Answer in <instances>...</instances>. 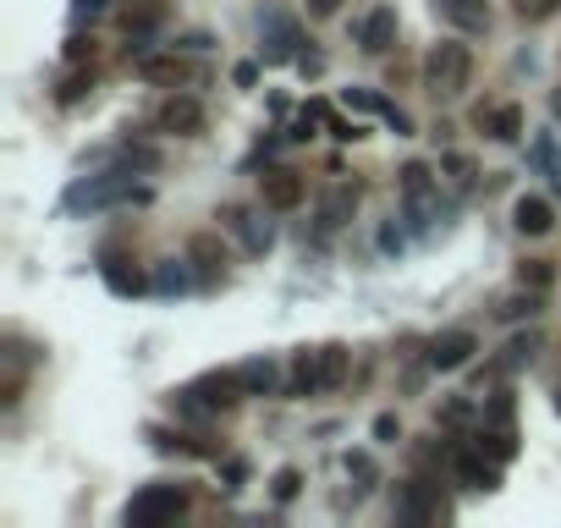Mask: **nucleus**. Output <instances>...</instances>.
I'll list each match as a JSON object with an SVG mask.
<instances>
[{
    "instance_id": "nucleus-1",
    "label": "nucleus",
    "mask_w": 561,
    "mask_h": 528,
    "mask_svg": "<svg viewBox=\"0 0 561 528\" xmlns=\"http://www.w3.org/2000/svg\"><path fill=\"white\" fill-rule=\"evenodd\" d=\"M347 369H352L347 347H303L292 358V380H286V391H292V396H325V391H336V385L347 380Z\"/></svg>"
},
{
    "instance_id": "nucleus-2",
    "label": "nucleus",
    "mask_w": 561,
    "mask_h": 528,
    "mask_svg": "<svg viewBox=\"0 0 561 528\" xmlns=\"http://www.w3.org/2000/svg\"><path fill=\"white\" fill-rule=\"evenodd\" d=\"M473 83V50L462 39H440V44H429V55H424V88L435 99H457L462 88Z\"/></svg>"
},
{
    "instance_id": "nucleus-3",
    "label": "nucleus",
    "mask_w": 561,
    "mask_h": 528,
    "mask_svg": "<svg viewBox=\"0 0 561 528\" xmlns=\"http://www.w3.org/2000/svg\"><path fill=\"white\" fill-rule=\"evenodd\" d=\"M182 512H187V490H182V484H143V490L127 501L121 523H127V528H165V523H176Z\"/></svg>"
},
{
    "instance_id": "nucleus-4",
    "label": "nucleus",
    "mask_w": 561,
    "mask_h": 528,
    "mask_svg": "<svg viewBox=\"0 0 561 528\" xmlns=\"http://www.w3.org/2000/svg\"><path fill=\"white\" fill-rule=\"evenodd\" d=\"M242 396H248V385H242V369H209V374H198V380L182 391V407H204V413H220V407H237Z\"/></svg>"
},
{
    "instance_id": "nucleus-5",
    "label": "nucleus",
    "mask_w": 561,
    "mask_h": 528,
    "mask_svg": "<svg viewBox=\"0 0 561 528\" xmlns=\"http://www.w3.org/2000/svg\"><path fill=\"white\" fill-rule=\"evenodd\" d=\"M396 187H402V204L418 226H435V176H429L424 160H407L396 171Z\"/></svg>"
},
{
    "instance_id": "nucleus-6",
    "label": "nucleus",
    "mask_w": 561,
    "mask_h": 528,
    "mask_svg": "<svg viewBox=\"0 0 561 528\" xmlns=\"http://www.w3.org/2000/svg\"><path fill=\"white\" fill-rule=\"evenodd\" d=\"M132 72H138L143 83L182 88V83H193V77H198V66H187L176 50H149V55H138V61H132Z\"/></svg>"
},
{
    "instance_id": "nucleus-7",
    "label": "nucleus",
    "mask_w": 561,
    "mask_h": 528,
    "mask_svg": "<svg viewBox=\"0 0 561 528\" xmlns=\"http://www.w3.org/2000/svg\"><path fill=\"white\" fill-rule=\"evenodd\" d=\"M154 127L176 132V138H198V132H204V105H198L193 94H171V99H160V110H154Z\"/></svg>"
},
{
    "instance_id": "nucleus-8",
    "label": "nucleus",
    "mask_w": 561,
    "mask_h": 528,
    "mask_svg": "<svg viewBox=\"0 0 561 528\" xmlns=\"http://www.w3.org/2000/svg\"><path fill=\"white\" fill-rule=\"evenodd\" d=\"M473 352H479V336H473V330H440V336L429 341V369L451 374V369H462Z\"/></svg>"
},
{
    "instance_id": "nucleus-9",
    "label": "nucleus",
    "mask_w": 561,
    "mask_h": 528,
    "mask_svg": "<svg viewBox=\"0 0 561 528\" xmlns=\"http://www.w3.org/2000/svg\"><path fill=\"white\" fill-rule=\"evenodd\" d=\"M303 193H308V182L297 171H286V165H275V171L259 176V198L270 209H297V204H303Z\"/></svg>"
},
{
    "instance_id": "nucleus-10",
    "label": "nucleus",
    "mask_w": 561,
    "mask_h": 528,
    "mask_svg": "<svg viewBox=\"0 0 561 528\" xmlns=\"http://www.w3.org/2000/svg\"><path fill=\"white\" fill-rule=\"evenodd\" d=\"M391 44H396V11H391V6H374L369 17L358 22V50L385 55Z\"/></svg>"
},
{
    "instance_id": "nucleus-11",
    "label": "nucleus",
    "mask_w": 561,
    "mask_h": 528,
    "mask_svg": "<svg viewBox=\"0 0 561 528\" xmlns=\"http://www.w3.org/2000/svg\"><path fill=\"white\" fill-rule=\"evenodd\" d=\"M457 479H462V490H495V484H501V457H484V446L462 451V457H457Z\"/></svg>"
},
{
    "instance_id": "nucleus-12",
    "label": "nucleus",
    "mask_w": 561,
    "mask_h": 528,
    "mask_svg": "<svg viewBox=\"0 0 561 528\" xmlns=\"http://www.w3.org/2000/svg\"><path fill=\"white\" fill-rule=\"evenodd\" d=\"M512 226L523 231V237H545L550 226H556V209H550V198H539V193H523L512 204Z\"/></svg>"
},
{
    "instance_id": "nucleus-13",
    "label": "nucleus",
    "mask_w": 561,
    "mask_h": 528,
    "mask_svg": "<svg viewBox=\"0 0 561 528\" xmlns=\"http://www.w3.org/2000/svg\"><path fill=\"white\" fill-rule=\"evenodd\" d=\"M473 121H479L495 143H517V138H523V105H495V110L479 105V110H473Z\"/></svg>"
},
{
    "instance_id": "nucleus-14",
    "label": "nucleus",
    "mask_w": 561,
    "mask_h": 528,
    "mask_svg": "<svg viewBox=\"0 0 561 528\" xmlns=\"http://www.w3.org/2000/svg\"><path fill=\"white\" fill-rule=\"evenodd\" d=\"M116 22H121L127 39H149V33L165 22V6H160V0H132V6L116 11Z\"/></svg>"
},
{
    "instance_id": "nucleus-15",
    "label": "nucleus",
    "mask_w": 561,
    "mask_h": 528,
    "mask_svg": "<svg viewBox=\"0 0 561 528\" xmlns=\"http://www.w3.org/2000/svg\"><path fill=\"white\" fill-rule=\"evenodd\" d=\"M352 209H358V187H330L325 193V204H319V231H336V226H347L352 220Z\"/></svg>"
},
{
    "instance_id": "nucleus-16",
    "label": "nucleus",
    "mask_w": 561,
    "mask_h": 528,
    "mask_svg": "<svg viewBox=\"0 0 561 528\" xmlns=\"http://www.w3.org/2000/svg\"><path fill=\"white\" fill-rule=\"evenodd\" d=\"M440 11H446L462 33H484V28H490V6H484V0H440Z\"/></svg>"
},
{
    "instance_id": "nucleus-17",
    "label": "nucleus",
    "mask_w": 561,
    "mask_h": 528,
    "mask_svg": "<svg viewBox=\"0 0 561 528\" xmlns=\"http://www.w3.org/2000/svg\"><path fill=\"white\" fill-rule=\"evenodd\" d=\"M187 259H193L198 270H204V281H215V275L226 270V248H220V242L209 237V231H204V237H193V242H187Z\"/></svg>"
},
{
    "instance_id": "nucleus-18",
    "label": "nucleus",
    "mask_w": 561,
    "mask_h": 528,
    "mask_svg": "<svg viewBox=\"0 0 561 528\" xmlns=\"http://www.w3.org/2000/svg\"><path fill=\"white\" fill-rule=\"evenodd\" d=\"M149 440H154V451H165V457H209V446H198L193 435H182V429H149Z\"/></svg>"
},
{
    "instance_id": "nucleus-19",
    "label": "nucleus",
    "mask_w": 561,
    "mask_h": 528,
    "mask_svg": "<svg viewBox=\"0 0 561 528\" xmlns=\"http://www.w3.org/2000/svg\"><path fill=\"white\" fill-rule=\"evenodd\" d=\"M242 369V385H248V396H270L275 391V363L270 358H248V363H237Z\"/></svg>"
},
{
    "instance_id": "nucleus-20",
    "label": "nucleus",
    "mask_w": 561,
    "mask_h": 528,
    "mask_svg": "<svg viewBox=\"0 0 561 528\" xmlns=\"http://www.w3.org/2000/svg\"><path fill=\"white\" fill-rule=\"evenodd\" d=\"M226 226H237V231H242L248 253H264V248H270V226H259V220H248V215H237V209H231V215H226Z\"/></svg>"
},
{
    "instance_id": "nucleus-21",
    "label": "nucleus",
    "mask_w": 561,
    "mask_h": 528,
    "mask_svg": "<svg viewBox=\"0 0 561 528\" xmlns=\"http://www.w3.org/2000/svg\"><path fill=\"white\" fill-rule=\"evenodd\" d=\"M105 286H110V292H121V297H132V292H143V275L127 270L121 259H110L105 264Z\"/></svg>"
},
{
    "instance_id": "nucleus-22",
    "label": "nucleus",
    "mask_w": 561,
    "mask_h": 528,
    "mask_svg": "<svg viewBox=\"0 0 561 528\" xmlns=\"http://www.w3.org/2000/svg\"><path fill=\"white\" fill-rule=\"evenodd\" d=\"M88 88H94V66H88V72L77 66V72H66V77H61V88H55V99H61V105H77V99H83Z\"/></svg>"
},
{
    "instance_id": "nucleus-23",
    "label": "nucleus",
    "mask_w": 561,
    "mask_h": 528,
    "mask_svg": "<svg viewBox=\"0 0 561 528\" xmlns=\"http://www.w3.org/2000/svg\"><path fill=\"white\" fill-rule=\"evenodd\" d=\"M116 160H121V171H154V165H160V149H149V143H127Z\"/></svg>"
},
{
    "instance_id": "nucleus-24",
    "label": "nucleus",
    "mask_w": 561,
    "mask_h": 528,
    "mask_svg": "<svg viewBox=\"0 0 561 528\" xmlns=\"http://www.w3.org/2000/svg\"><path fill=\"white\" fill-rule=\"evenodd\" d=\"M550 275H556V270H550V259H523V264H517V286H534V292H545Z\"/></svg>"
},
{
    "instance_id": "nucleus-25",
    "label": "nucleus",
    "mask_w": 561,
    "mask_h": 528,
    "mask_svg": "<svg viewBox=\"0 0 561 528\" xmlns=\"http://www.w3.org/2000/svg\"><path fill=\"white\" fill-rule=\"evenodd\" d=\"M534 347H539V336L528 330V336H512L506 341V358H501V369H523L528 358H534Z\"/></svg>"
},
{
    "instance_id": "nucleus-26",
    "label": "nucleus",
    "mask_w": 561,
    "mask_h": 528,
    "mask_svg": "<svg viewBox=\"0 0 561 528\" xmlns=\"http://www.w3.org/2000/svg\"><path fill=\"white\" fill-rule=\"evenodd\" d=\"M495 314H501V319H534L539 314V292H528V286H523V292H517V297H506V303L501 308H495Z\"/></svg>"
},
{
    "instance_id": "nucleus-27",
    "label": "nucleus",
    "mask_w": 561,
    "mask_h": 528,
    "mask_svg": "<svg viewBox=\"0 0 561 528\" xmlns=\"http://www.w3.org/2000/svg\"><path fill=\"white\" fill-rule=\"evenodd\" d=\"M512 6H517V17H523V22H545V17H556V11H561V0H512Z\"/></svg>"
},
{
    "instance_id": "nucleus-28",
    "label": "nucleus",
    "mask_w": 561,
    "mask_h": 528,
    "mask_svg": "<svg viewBox=\"0 0 561 528\" xmlns=\"http://www.w3.org/2000/svg\"><path fill=\"white\" fill-rule=\"evenodd\" d=\"M297 490H303V473H297V468H281V473H275V501H292Z\"/></svg>"
},
{
    "instance_id": "nucleus-29",
    "label": "nucleus",
    "mask_w": 561,
    "mask_h": 528,
    "mask_svg": "<svg viewBox=\"0 0 561 528\" xmlns=\"http://www.w3.org/2000/svg\"><path fill=\"white\" fill-rule=\"evenodd\" d=\"M440 165H446V171H451V182H462V187L473 182V160H462V154H446V160H440Z\"/></svg>"
},
{
    "instance_id": "nucleus-30",
    "label": "nucleus",
    "mask_w": 561,
    "mask_h": 528,
    "mask_svg": "<svg viewBox=\"0 0 561 528\" xmlns=\"http://www.w3.org/2000/svg\"><path fill=\"white\" fill-rule=\"evenodd\" d=\"M88 55H94V39H83V33L66 39V61H88Z\"/></svg>"
},
{
    "instance_id": "nucleus-31",
    "label": "nucleus",
    "mask_w": 561,
    "mask_h": 528,
    "mask_svg": "<svg viewBox=\"0 0 561 528\" xmlns=\"http://www.w3.org/2000/svg\"><path fill=\"white\" fill-rule=\"evenodd\" d=\"M374 435H380V440H396V435H402V424H396V413H380V418H374Z\"/></svg>"
},
{
    "instance_id": "nucleus-32",
    "label": "nucleus",
    "mask_w": 561,
    "mask_h": 528,
    "mask_svg": "<svg viewBox=\"0 0 561 528\" xmlns=\"http://www.w3.org/2000/svg\"><path fill=\"white\" fill-rule=\"evenodd\" d=\"M341 0H308V17H336Z\"/></svg>"
},
{
    "instance_id": "nucleus-33",
    "label": "nucleus",
    "mask_w": 561,
    "mask_h": 528,
    "mask_svg": "<svg viewBox=\"0 0 561 528\" xmlns=\"http://www.w3.org/2000/svg\"><path fill=\"white\" fill-rule=\"evenodd\" d=\"M105 6H110V0H72V11H77V17H99Z\"/></svg>"
},
{
    "instance_id": "nucleus-34",
    "label": "nucleus",
    "mask_w": 561,
    "mask_h": 528,
    "mask_svg": "<svg viewBox=\"0 0 561 528\" xmlns=\"http://www.w3.org/2000/svg\"><path fill=\"white\" fill-rule=\"evenodd\" d=\"M330 132H336V138H341V143L363 138V132H358V127H352V121H336V116H330Z\"/></svg>"
},
{
    "instance_id": "nucleus-35",
    "label": "nucleus",
    "mask_w": 561,
    "mask_h": 528,
    "mask_svg": "<svg viewBox=\"0 0 561 528\" xmlns=\"http://www.w3.org/2000/svg\"><path fill=\"white\" fill-rule=\"evenodd\" d=\"M556 396H561V385H556ZM556 407H561V402H556Z\"/></svg>"
}]
</instances>
